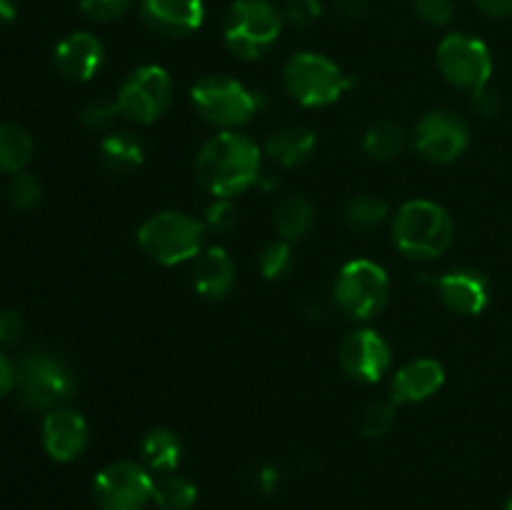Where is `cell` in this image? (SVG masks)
<instances>
[{
  "mask_svg": "<svg viewBox=\"0 0 512 510\" xmlns=\"http://www.w3.org/2000/svg\"><path fill=\"white\" fill-rule=\"evenodd\" d=\"M200 185L215 198H233L248 190L260 175V148L240 133L213 135L195 160Z\"/></svg>",
  "mask_w": 512,
  "mask_h": 510,
  "instance_id": "obj_1",
  "label": "cell"
},
{
  "mask_svg": "<svg viewBox=\"0 0 512 510\" xmlns=\"http://www.w3.org/2000/svg\"><path fill=\"white\" fill-rule=\"evenodd\" d=\"M453 233V218L448 210L430 200H410L393 220V240L408 258H438L450 248Z\"/></svg>",
  "mask_w": 512,
  "mask_h": 510,
  "instance_id": "obj_2",
  "label": "cell"
},
{
  "mask_svg": "<svg viewBox=\"0 0 512 510\" xmlns=\"http://www.w3.org/2000/svg\"><path fill=\"white\" fill-rule=\"evenodd\" d=\"M18 398L30 410H55L78 388L73 370L58 355L30 350L15 365Z\"/></svg>",
  "mask_w": 512,
  "mask_h": 510,
  "instance_id": "obj_3",
  "label": "cell"
},
{
  "mask_svg": "<svg viewBox=\"0 0 512 510\" xmlns=\"http://www.w3.org/2000/svg\"><path fill=\"white\" fill-rule=\"evenodd\" d=\"M283 30V13L270 0H235L225 15V45L243 60L268 53Z\"/></svg>",
  "mask_w": 512,
  "mask_h": 510,
  "instance_id": "obj_4",
  "label": "cell"
},
{
  "mask_svg": "<svg viewBox=\"0 0 512 510\" xmlns=\"http://www.w3.org/2000/svg\"><path fill=\"white\" fill-rule=\"evenodd\" d=\"M205 225L185 213H158L138 230V243L148 258L160 265H178L193 260L203 250Z\"/></svg>",
  "mask_w": 512,
  "mask_h": 510,
  "instance_id": "obj_5",
  "label": "cell"
},
{
  "mask_svg": "<svg viewBox=\"0 0 512 510\" xmlns=\"http://www.w3.org/2000/svg\"><path fill=\"white\" fill-rule=\"evenodd\" d=\"M285 90L305 108L335 103L348 85L345 75L330 58L318 53H298L283 68Z\"/></svg>",
  "mask_w": 512,
  "mask_h": 510,
  "instance_id": "obj_6",
  "label": "cell"
},
{
  "mask_svg": "<svg viewBox=\"0 0 512 510\" xmlns=\"http://www.w3.org/2000/svg\"><path fill=\"white\" fill-rule=\"evenodd\" d=\"M193 105L208 123L220 128L245 125L258 110V98L230 75H205L190 90Z\"/></svg>",
  "mask_w": 512,
  "mask_h": 510,
  "instance_id": "obj_7",
  "label": "cell"
},
{
  "mask_svg": "<svg viewBox=\"0 0 512 510\" xmlns=\"http://www.w3.org/2000/svg\"><path fill=\"white\" fill-rule=\"evenodd\" d=\"M390 280L383 265L373 260H350L343 265L335 283V300L340 310L355 320H370L385 308Z\"/></svg>",
  "mask_w": 512,
  "mask_h": 510,
  "instance_id": "obj_8",
  "label": "cell"
},
{
  "mask_svg": "<svg viewBox=\"0 0 512 510\" xmlns=\"http://www.w3.org/2000/svg\"><path fill=\"white\" fill-rule=\"evenodd\" d=\"M170 100H173V80L168 70L160 65H143L128 75L115 98V108L123 118L148 125L170 108Z\"/></svg>",
  "mask_w": 512,
  "mask_h": 510,
  "instance_id": "obj_9",
  "label": "cell"
},
{
  "mask_svg": "<svg viewBox=\"0 0 512 510\" xmlns=\"http://www.w3.org/2000/svg\"><path fill=\"white\" fill-rule=\"evenodd\" d=\"M438 68L445 80L473 93L488 85L493 73V58L488 45L468 33H450L438 45Z\"/></svg>",
  "mask_w": 512,
  "mask_h": 510,
  "instance_id": "obj_10",
  "label": "cell"
},
{
  "mask_svg": "<svg viewBox=\"0 0 512 510\" xmlns=\"http://www.w3.org/2000/svg\"><path fill=\"white\" fill-rule=\"evenodd\" d=\"M155 480L130 460L110 463L95 475L93 493L100 510H143L153 500Z\"/></svg>",
  "mask_w": 512,
  "mask_h": 510,
  "instance_id": "obj_11",
  "label": "cell"
},
{
  "mask_svg": "<svg viewBox=\"0 0 512 510\" xmlns=\"http://www.w3.org/2000/svg\"><path fill=\"white\" fill-rule=\"evenodd\" d=\"M470 128L450 110H433L423 115L415 128V148L433 163H453L468 150Z\"/></svg>",
  "mask_w": 512,
  "mask_h": 510,
  "instance_id": "obj_12",
  "label": "cell"
},
{
  "mask_svg": "<svg viewBox=\"0 0 512 510\" xmlns=\"http://www.w3.org/2000/svg\"><path fill=\"white\" fill-rule=\"evenodd\" d=\"M390 360V345L375 330H355L340 345V365L358 383H378Z\"/></svg>",
  "mask_w": 512,
  "mask_h": 510,
  "instance_id": "obj_13",
  "label": "cell"
},
{
  "mask_svg": "<svg viewBox=\"0 0 512 510\" xmlns=\"http://www.w3.org/2000/svg\"><path fill=\"white\" fill-rule=\"evenodd\" d=\"M88 445V423L78 410L55 408L43 420V448L58 463L80 458Z\"/></svg>",
  "mask_w": 512,
  "mask_h": 510,
  "instance_id": "obj_14",
  "label": "cell"
},
{
  "mask_svg": "<svg viewBox=\"0 0 512 510\" xmlns=\"http://www.w3.org/2000/svg\"><path fill=\"white\" fill-rule=\"evenodd\" d=\"M143 23L153 33L168 38H183L203 25V0H140Z\"/></svg>",
  "mask_w": 512,
  "mask_h": 510,
  "instance_id": "obj_15",
  "label": "cell"
},
{
  "mask_svg": "<svg viewBox=\"0 0 512 510\" xmlns=\"http://www.w3.org/2000/svg\"><path fill=\"white\" fill-rule=\"evenodd\" d=\"M103 58V43L85 30L65 35L55 48V65L73 83H85V80L93 78L103 65Z\"/></svg>",
  "mask_w": 512,
  "mask_h": 510,
  "instance_id": "obj_16",
  "label": "cell"
},
{
  "mask_svg": "<svg viewBox=\"0 0 512 510\" xmlns=\"http://www.w3.org/2000/svg\"><path fill=\"white\" fill-rule=\"evenodd\" d=\"M438 290L443 295V303L460 315L483 313L490 300L488 280L478 270L460 268L453 273H445L438 280Z\"/></svg>",
  "mask_w": 512,
  "mask_h": 510,
  "instance_id": "obj_17",
  "label": "cell"
},
{
  "mask_svg": "<svg viewBox=\"0 0 512 510\" xmlns=\"http://www.w3.org/2000/svg\"><path fill=\"white\" fill-rule=\"evenodd\" d=\"M235 285V263L225 248H208L195 255L193 288L208 300H223Z\"/></svg>",
  "mask_w": 512,
  "mask_h": 510,
  "instance_id": "obj_18",
  "label": "cell"
},
{
  "mask_svg": "<svg viewBox=\"0 0 512 510\" xmlns=\"http://www.w3.org/2000/svg\"><path fill=\"white\" fill-rule=\"evenodd\" d=\"M445 380V370L438 360L420 358L403 365L393 378V400L395 403H420L438 393Z\"/></svg>",
  "mask_w": 512,
  "mask_h": 510,
  "instance_id": "obj_19",
  "label": "cell"
},
{
  "mask_svg": "<svg viewBox=\"0 0 512 510\" xmlns=\"http://www.w3.org/2000/svg\"><path fill=\"white\" fill-rule=\"evenodd\" d=\"M315 133L305 125H283L275 130L265 143V153L270 160L283 168H295V165L305 163L315 150Z\"/></svg>",
  "mask_w": 512,
  "mask_h": 510,
  "instance_id": "obj_20",
  "label": "cell"
},
{
  "mask_svg": "<svg viewBox=\"0 0 512 510\" xmlns=\"http://www.w3.org/2000/svg\"><path fill=\"white\" fill-rule=\"evenodd\" d=\"M33 155V140L18 123H0V170L10 175L23 173Z\"/></svg>",
  "mask_w": 512,
  "mask_h": 510,
  "instance_id": "obj_21",
  "label": "cell"
},
{
  "mask_svg": "<svg viewBox=\"0 0 512 510\" xmlns=\"http://www.w3.org/2000/svg\"><path fill=\"white\" fill-rule=\"evenodd\" d=\"M180 455H183V445L173 430L155 428L143 438V458L153 470L170 473L178 468Z\"/></svg>",
  "mask_w": 512,
  "mask_h": 510,
  "instance_id": "obj_22",
  "label": "cell"
},
{
  "mask_svg": "<svg viewBox=\"0 0 512 510\" xmlns=\"http://www.w3.org/2000/svg\"><path fill=\"white\" fill-rule=\"evenodd\" d=\"M100 153L113 173H133L143 163V145L130 133L108 135L100 145Z\"/></svg>",
  "mask_w": 512,
  "mask_h": 510,
  "instance_id": "obj_23",
  "label": "cell"
},
{
  "mask_svg": "<svg viewBox=\"0 0 512 510\" xmlns=\"http://www.w3.org/2000/svg\"><path fill=\"white\" fill-rule=\"evenodd\" d=\"M275 228L285 240H298L313 228V205L300 195L283 200L275 210Z\"/></svg>",
  "mask_w": 512,
  "mask_h": 510,
  "instance_id": "obj_24",
  "label": "cell"
},
{
  "mask_svg": "<svg viewBox=\"0 0 512 510\" xmlns=\"http://www.w3.org/2000/svg\"><path fill=\"white\" fill-rule=\"evenodd\" d=\"M198 500V488L183 475H163L155 480L153 503L160 510H190Z\"/></svg>",
  "mask_w": 512,
  "mask_h": 510,
  "instance_id": "obj_25",
  "label": "cell"
},
{
  "mask_svg": "<svg viewBox=\"0 0 512 510\" xmlns=\"http://www.w3.org/2000/svg\"><path fill=\"white\" fill-rule=\"evenodd\" d=\"M405 145V133L398 123H390V120H380L373 128L365 133L363 150L375 160H393L395 155L403 153Z\"/></svg>",
  "mask_w": 512,
  "mask_h": 510,
  "instance_id": "obj_26",
  "label": "cell"
},
{
  "mask_svg": "<svg viewBox=\"0 0 512 510\" xmlns=\"http://www.w3.org/2000/svg\"><path fill=\"white\" fill-rule=\"evenodd\" d=\"M385 215H388V205L380 198H373V195L353 198L348 203V208H345V220L353 228H373V225L383 223Z\"/></svg>",
  "mask_w": 512,
  "mask_h": 510,
  "instance_id": "obj_27",
  "label": "cell"
},
{
  "mask_svg": "<svg viewBox=\"0 0 512 510\" xmlns=\"http://www.w3.org/2000/svg\"><path fill=\"white\" fill-rule=\"evenodd\" d=\"M395 420V400H378V403H370L365 408L363 420H360V428L368 438H380V435L388 433L393 428Z\"/></svg>",
  "mask_w": 512,
  "mask_h": 510,
  "instance_id": "obj_28",
  "label": "cell"
},
{
  "mask_svg": "<svg viewBox=\"0 0 512 510\" xmlns=\"http://www.w3.org/2000/svg\"><path fill=\"white\" fill-rule=\"evenodd\" d=\"M290 263H293V253H290V245L283 243V240H275V243L265 245L263 253H260V270L270 280L288 273Z\"/></svg>",
  "mask_w": 512,
  "mask_h": 510,
  "instance_id": "obj_29",
  "label": "cell"
},
{
  "mask_svg": "<svg viewBox=\"0 0 512 510\" xmlns=\"http://www.w3.org/2000/svg\"><path fill=\"white\" fill-rule=\"evenodd\" d=\"M40 183L33 178L30 173H18L13 178V183H10V190H8V198H10V205H13L15 210H30L38 205L40 200Z\"/></svg>",
  "mask_w": 512,
  "mask_h": 510,
  "instance_id": "obj_30",
  "label": "cell"
},
{
  "mask_svg": "<svg viewBox=\"0 0 512 510\" xmlns=\"http://www.w3.org/2000/svg\"><path fill=\"white\" fill-rule=\"evenodd\" d=\"M133 0H80V10L95 23H113L123 18Z\"/></svg>",
  "mask_w": 512,
  "mask_h": 510,
  "instance_id": "obj_31",
  "label": "cell"
},
{
  "mask_svg": "<svg viewBox=\"0 0 512 510\" xmlns=\"http://www.w3.org/2000/svg\"><path fill=\"white\" fill-rule=\"evenodd\" d=\"M413 5L418 18L428 25H448L455 13L453 0H413Z\"/></svg>",
  "mask_w": 512,
  "mask_h": 510,
  "instance_id": "obj_32",
  "label": "cell"
},
{
  "mask_svg": "<svg viewBox=\"0 0 512 510\" xmlns=\"http://www.w3.org/2000/svg\"><path fill=\"white\" fill-rule=\"evenodd\" d=\"M320 18V0H288L283 8V20L305 28Z\"/></svg>",
  "mask_w": 512,
  "mask_h": 510,
  "instance_id": "obj_33",
  "label": "cell"
},
{
  "mask_svg": "<svg viewBox=\"0 0 512 510\" xmlns=\"http://www.w3.org/2000/svg\"><path fill=\"white\" fill-rule=\"evenodd\" d=\"M23 335V318L15 310H0V345L18 343Z\"/></svg>",
  "mask_w": 512,
  "mask_h": 510,
  "instance_id": "obj_34",
  "label": "cell"
},
{
  "mask_svg": "<svg viewBox=\"0 0 512 510\" xmlns=\"http://www.w3.org/2000/svg\"><path fill=\"white\" fill-rule=\"evenodd\" d=\"M235 208L225 198H220L218 203L208 208V225L213 230H228L235 225Z\"/></svg>",
  "mask_w": 512,
  "mask_h": 510,
  "instance_id": "obj_35",
  "label": "cell"
},
{
  "mask_svg": "<svg viewBox=\"0 0 512 510\" xmlns=\"http://www.w3.org/2000/svg\"><path fill=\"white\" fill-rule=\"evenodd\" d=\"M113 115H120L115 103H93L88 110H85V123L93 125V128H103Z\"/></svg>",
  "mask_w": 512,
  "mask_h": 510,
  "instance_id": "obj_36",
  "label": "cell"
},
{
  "mask_svg": "<svg viewBox=\"0 0 512 510\" xmlns=\"http://www.w3.org/2000/svg\"><path fill=\"white\" fill-rule=\"evenodd\" d=\"M473 3L490 18H508V15H512V0H473Z\"/></svg>",
  "mask_w": 512,
  "mask_h": 510,
  "instance_id": "obj_37",
  "label": "cell"
},
{
  "mask_svg": "<svg viewBox=\"0 0 512 510\" xmlns=\"http://www.w3.org/2000/svg\"><path fill=\"white\" fill-rule=\"evenodd\" d=\"M15 388V365L8 355L0 350V398Z\"/></svg>",
  "mask_w": 512,
  "mask_h": 510,
  "instance_id": "obj_38",
  "label": "cell"
},
{
  "mask_svg": "<svg viewBox=\"0 0 512 510\" xmlns=\"http://www.w3.org/2000/svg\"><path fill=\"white\" fill-rule=\"evenodd\" d=\"M368 8V0H335V10L343 18H360Z\"/></svg>",
  "mask_w": 512,
  "mask_h": 510,
  "instance_id": "obj_39",
  "label": "cell"
},
{
  "mask_svg": "<svg viewBox=\"0 0 512 510\" xmlns=\"http://www.w3.org/2000/svg\"><path fill=\"white\" fill-rule=\"evenodd\" d=\"M473 105L483 115H493L495 110H498V98H495L488 88H483L478 90V93H473Z\"/></svg>",
  "mask_w": 512,
  "mask_h": 510,
  "instance_id": "obj_40",
  "label": "cell"
},
{
  "mask_svg": "<svg viewBox=\"0 0 512 510\" xmlns=\"http://www.w3.org/2000/svg\"><path fill=\"white\" fill-rule=\"evenodd\" d=\"M15 15H18V8H15V0H0V25L13 23Z\"/></svg>",
  "mask_w": 512,
  "mask_h": 510,
  "instance_id": "obj_41",
  "label": "cell"
},
{
  "mask_svg": "<svg viewBox=\"0 0 512 510\" xmlns=\"http://www.w3.org/2000/svg\"><path fill=\"white\" fill-rule=\"evenodd\" d=\"M505 510H512V498L508 500V505H505Z\"/></svg>",
  "mask_w": 512,
  "mask_h": 510,
  "instance_id": "obj_42",
  "label": "cell"
}]
</instances>
